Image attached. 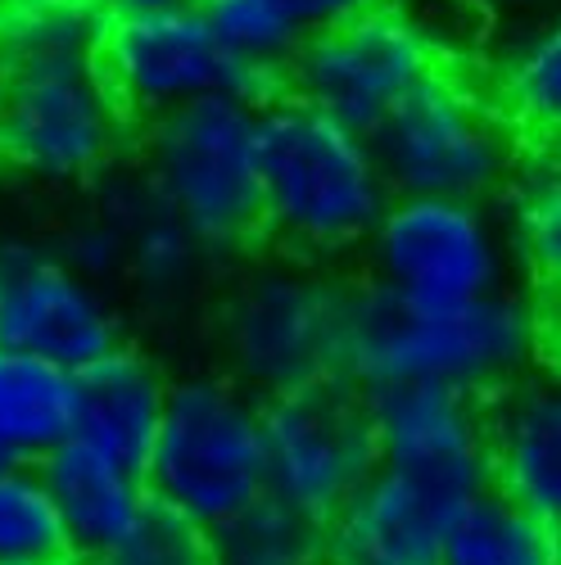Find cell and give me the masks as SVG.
<instances>
[{
  "label": "cell",
  "mask_w": 561,
  "mask_h": 565,
  "mask_svg": "<svg viewBox=\"0 0 561 565\" xmlns=\"http://www.w3.org/2000/svg\"><path fill=\"white\" fill-rule=\"evenodd\" d=\"M539 353V317L526 299L494 290L466 303H412L381 280L349 290L340 375L358 390L435 381L498 394Z\"/></svg>",
  "instance_id": "cell-1"
},
{
  "label": "cell",
  "mask_w": 561,
  "mask_h": 565,
  "mask_svg": "<svg viewBox=\"0 0 561 565\" xmlns=\"http://www.w3.org/2000/svg\"><path fill=\"white\" fill-rule=\"evenodd\" d=\"M258 177L267 235L304 254L362 245L390 204L367 136L286 90L258 105Z\"/></svg>",
  "instance_id": "cell-2"
},
{
  "label": "cell",
  "mask_w": 561,
  "mask_h": 565,
  "mask_svg": "<svg viewBox=\"0 0 561 565\" xmlns=\"http://www.w3.org/2000/svg\"><path fill=\"white\" fill-rule=\"evenodd\" d=\"M140 127H146L140 150L150 168V191L204 249H250L263 241L267 222L254 100L218 90Z\"/></svg>",
  "instance_id": "cell-3"
},
{
  "label": "cell",
  "mask_w": 561,
  "mask_h": 565,
  "mask_svg": "<svg viewBox=\"0 0 561 565\" xmlns=\"http://www.w3.org/2000/svg\"><path fill=\"white\" fill-rule=\"evenodd\" d=\"M146 493L209 534L258 502L267 493L258 403L209 375L168 385L146 457Z\"/></svg>",
  "instance_id": "cell-4"
},
{
  "label": "cell",
  "mask_w": 561,
  "mask_h": 565,
  "mask_svg": "<svg viewBox=\"0 0 561 565\" xmlns=\"http://www.w3.org/2000/svg\"><path fill=\"white\" fill-rule=\"evenodd\" d=\"M390 195H444V200H494L521 168V136L507 118L448 68L385 114L367 136Z\"/></svg>",
  "instance_id": "cell-5"
},
{
  "label": "cell",
  "mask_w": 561,
  "mask_h": 565,
  "mask_svg": "<svg viewBox=\"0 0 561 565\" xmlns=\"http://www.w3.org/2000/svg\"><path fill=\"white\" fill-rule=\"evenodd\" d=\"M136 122L96 60L0 64V163L41 181L100 177Z\"/></svg>",
  "instance_id": "cell-6"
},
{
  "label": "cell",
  "mask_w": 561,
  "mask_h": 565,
  "mask_svg": "<svg viewBox=\"0 0 561 565\" xmlns=\"http://www.w3.org/2000/svg\"><path fill=\"white\" fill-rule=\"evenodd\" d=\"M435 68H444V60L431 32L385 0L367 14L308 32L286 64L280 90L345 122L349 131L371 136Z\"/></svg>",
  "instance_id": "cell-7"
},
{
  "label": "cell",
  "mask_w": 561,
  "mask_h": 565,
  "mask_svg": "<svg viewBox=\"0 0 561 565\" xmlns=\"http://www.w3.org/2000/svg\"><path fill=\"white\" fill-rule=\"evenodd\" d=\"M258 420L267 444V489L321 525L377 470L367 398L345 375L263 394Z\"/></svg>",
  "instance_id": "cell-8"
},
{
  "label": "cell",
  "mask_w": 561,
  "mask_h": 565,
  "mask_svg": "<svg viewBox=\"0 0 561 565\" xmlns=\"http://www.w3.org/2000/svg\"><path fill=\"white\" fill-rule=\"evenodd\" d=\"M377 280L412 303H466L507 290L502 241L476 200L390 195L371 226Z\"/></svg>",
  "instance_id": "cell-9"
},
{
  "label": "cell",
  "mask_w": 561,
  "mask_h": 565,
  "mask_svg": "<svg viewBox=\"0 0 561 565\" xmlns=\"http://www.w3.org/2000/svg\"><path fill=\"white\" fill-rule=\"evenodd\" d=\"M100 73L131 122H150L186 100L218 96V90L245 96L254 105L267 100L254 77L218 45L195 0L109 14L100 36Z\"/></svg>",
  "instance_id": "cell-10"
},
{
  "label": "cell",
  "mask_w": 561,
  "mask_h": 565,
  "mask_svg": "<svg viewBox=\"0 0 561 565\" xmlns=\"http://www.w3.org/2000/svg\"><path fill=\"white\" fill-rule=\"evenodd\" d=\"M349 290L304 271H258L226 303L222 335L231 362L258 394L340 375Z\"/></svg>",
  "instance_id": "cell-11"
},
{
  "label": "cell",
  "mask_w": 561,
  "mask_h": 565,
  "mask_svg": "<svg viewBox=\"0 0 561 565\" xmlns=\"http://www.w3.org/2000/svg\"><path fill=\"white\" fill-rule=\"evenodd\" d=\"M362 398L381 466L403 470L407 480L426 484L444 502L489 484L485 394L435 381H399L362 390Z\"/></svg>",
  "instance_id": "cell-12"
},
{
  "label": "cell",
  "mask_w": 561,
  "mask_h": 565,
  "mask_svg": "<svg viewBox=\"0 0 561 565\" xmlns=\"http://www.w3.org/2000/svg\"><path fill=\"white\" fill-rule=\"evenodd\" d=\"M118 344V312L105 303L96 280L82 276L64 254L23 241L0 245V349L82 371Z\"/></svg>",
  "instance_id": "cell-13"
},
{
  "label": "cell",
  "mask_w": 561,
  "mask_h": 565,
  "mask_svg": "<svg viewBox=\"0 0 561 565\" xmlns=\"http://www.w3.org/2000/svg\"><path fill=\"white\" fill-rule=\"evenodd\" d=\"M444 502L403 470H377L326 521V565H440Z\"/></svg>",
  "instance_id": "cell-14"
},
{
  "label": "cell",
  "mask_w": 561,
  "mask_h": 565,
  "mask_svg": "<svg viewBox=\"0 0 561 565\" xmlns=\"http://www.w3.org/2000/svg\"><path fill=\"white\" fill-rule=\"evenodd\" d=\"M489 407V480L539 521L561 515V403L548 385L511 381Z\"/></svg>",
  "instance_id": "cell-15"
},
{
  "label": "cell",
  "mask_w": 561,
  "mask_h": 565,
  "mask_svg": "<svg viewBox=\"0 0 561 565\" xmlns=\"http://www.w3.org/2000/svg\"><path fill=\"white\" fill-rule=\"evenodd\" d=\"M163 390H168L163 375L140 353L118 344L100 362L77 371L73 435L146 480V457H150V444H155V430H159Z\"/></svg>",
  "instance_id": "cell-16"
},
{
  "label": "cell",
  "mask_w": 561,
  "mask_h": 565,
  "mask_svg": "<svg viewBox=\"0 0 561 565\" xmlns=\"http://www.w3.org/2000/svg\"><path fill=\"white\" fill-rule=\"evenodd\" d=\"M32 466L41 470L45 489H51L77 556L109 552L123 539V530L136 521L140 502H146V480L136 470L118 466L114 457H105L77 435H68L60 448H51Z\"/></svg>",
  "instance_id": "cell-17"
},
{
  "label": "cell",
  "mask_w": 561,
  "mask_h": 565,
  "mask_svg": "<svg viewBox=\"0 0 561 565\" xmlns=\"http://www.w3.org/2000/svg\"><path fill=\"white\" fill-rule=\"evenodd\" d=\"M77 420V371L0 349V457L41 461L73 435Z\"/></svg>",
  "instance_id": "cell-18"
},
{
  "label": "cell",
  "mask_w": 561,
  "mask_h": 565,
  "mask_svg": "<svg viewBox=\"0 0 561 565\" xmlns=\"http://www.w3.org/2000/svg\"><path fill=\"white\" fill-rule=\"evenodd\" d=\"M440 565H557V525L489 480L444 511Z\"/></svg>",
  "instance_id": "cell-19"
},
{
  "label": "cell",
  "mask_w": 561,
  "mask_h": 565,
  "mask_svg": "<svg viewBox=\"0 0 561 565\" xmlns=\"http://www.w3.org/2000/svg\"><path fill=\"white\" fill-rule=\"evenodd\" d=\"M218 565H326V525L272 489L213 530Z\"/></svg>",
  "instance_id": "cell-20"
},
{
  "label": "cell",
  "mask_w": 561,
  "mask_h": 565,
  "mask_svg": "<svg viewBox=\"0 0 561 565\" xmlns=\"http://www.w3.org/2000/svg\"><path fill=\"white\" fill-rule=\"evenodd\" d=\"M209 32L218 36L222 51L236 60L263 96H280V77L295 60L304 32L276 0H195Z\"/></svg>",
  "instance_id": "cell-21"
},
{
  "label": "cell",
  "mask_w": 561,
  "mask_h": 565,
  "mask_svg": "<svg viewBox=\"0 0 561 565\" xmlns=\"http://www.w3.org/2000/svg\"><path fill=\"white\" fill-rule=\"evenodd\" d=\"M77 556L64 515L32 461L0 466V561L6 565H68Z\"/></svg>",
  "instance_id": "cell-22"
},
{
  "label": "cell",
  "mask_w": 561,
  "mask_h": 565,
  "mask_svg": "<svg viewBox=\"0 0 561 565\" xmlns=\"http://www.w3.org/2000/svg\"><path fill=\"white\" fill-rule=\"evenodd\" d=\"M114 222L123 226V263L136 271V280L150 295H177L186 280L195 276L204 245L186 231V222L150 191V185Z\"/></svg>",
  "instance_id": "cell-23"
},
{
  "label": "cell",
  "mask_w": 561,
  "mask_h": 565,
  "mask_svg": "<svg viewBox=\"0 0 561 565\" xmlns=\"http://www.w3.org/2000/svg\"><path fill=\"white\" fill-rule=\"evenodd\" d=\"M494 109L507 127L530 140H548L561 118V36L557 28H539L521 36L498 64Z\"/></svg>",
  "instance_id": "cell-24"
},
{
  "label": "cell",
  "mask_w": 561,
  "mask_h": 565,
  "mask_svg": "<svg viewBox=\"0 0 561 565\" xmlns=\"http://www.w3.org/2000/svg\"><path fill=\"white\" fill-rule=\"evenodd\" d=\"M100 561L105 565H218L213 534L150 493L140 502L136 521L123 530V539L109 552H100Z\"/></svg>",
  "instance_id": "cell-25"
},
{
  "label": "cell",
  "mask_w": 561,
  "mask_h": 565,
  "mask_svg": "<svg viewBox=\"0 0 561 565\" xmlns=\"http://www.w3.org/2000/svg\"><path fill=\"white\" fill-rule=\"evenodd\" d=\"M517 241L521 258L539 276H557L561 263V195H557V177L534 172L517 185Z\"/></svg>",
  "instance_id": "cell-26"
},
{
  "label": "cell",
  "mask_w": 561,
  "mask_h": 565,
  "mask_svg": "<svg viewBox=\"0 0 561 565\" xmlns=\"http://www.w3.org/2000/svg\"><path fill=\"white\" fill-rule=\"evenodd\" d=\"M82 276H105L114 267H123V226L109 217V222H91L82 226L73 241H68V254H64Z\"/></svg>",
  "instance_id": "cell-27"
},
{
  "label": "cell",
  "mask_w": 561,
  "mask_h": 565,
  "mask_svg": "<svg viewBox=\"0 0 561 565\" xmlns=\"http://www.w3.org/2000/svg\"><path fill=\"white\" fill-rule=\"evenodd\" d=\"M276 6L286 10L295 19V28L308 36L317 28H331V23H345L353 14L377 10V6H385V0H276Z\"/></svg>",
  "instance_id": "cell-28"
},
{
  "label": "cell",
  "mask_w": 561,
  "mask_h": 565,
  "mask_svg": "<svg viewBox=\"0 0 561 565\" xmlns=\"http://www.w3.org/2000/svg\"><path fill=\"white\" fill-rule=\"evenodd\" d=\"M105 14H136V10H159V6H186V0H91Z\"/></svg>",
  "instance_id": "cell-29"
},
{
  "label": "cell",
  "mask_w": 561,
  "mask_h": 565,
  "mask_svg": "<svg viewBox=\"0 0 561 565\" xmlns=\"http://www.w3.org/2000/svg\"><path fill=\"white\" fill-rule=\"evenodd\" d=\"M68 565H105V561H100V556H73Z\"/></svg>",
  "instance_id": "cell-30"
},
{
  "label": "cell",
  "mask_w": 561,
  "mask_h": 565,
  "mask_svg": "<svg viewBox=\"0 0 561 565\" xmlns=\"http://www.w3.org/2000/svg\"><path fill=\"white\" fill-rule=\"evenodd\" d=\"M0 14H6V0H0Z\"/></svg>",
  "instance_id": "cell-31"
},
{
  "label": "cell",
  "mask_w": 561,
  "mask_h": 565,
  "mask_svg": "<svg viewBox=\"0 0 561 565\" xmlns=\"http://www.w3.org/2000/svg\"><path fill=\"white\" fill-rule=\"evenodd\" d=\"M0 466H6V457H0Z\"/></svg>",
  "instance_id": "cell-32"
},
{
  "label": "cell",
  "mask_w": 561,
  "mask_h": 565,
  "mask_svg": "<svg viewBox=\"0 0 561 565\" xmlns=\"http://www.w3.org/2000/svg\"><path fill=\"white\" fill-rule=\"evenodd\" d=\"M0 565H6V561H0Z\"/></svg>",
  "instance_id": "cell-33"
}]
</instances>
